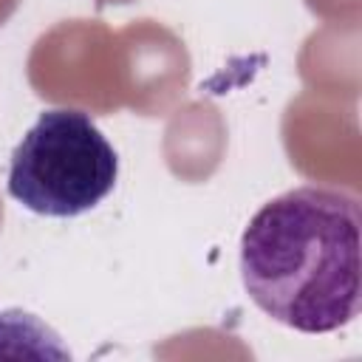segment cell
<instances>
[{
    "label": "cell",
    "instance_id": "obj_1",
    "mask_svg": "<svg viewBox=\"0 0 362 362\" xmlns=\"http://www.w3.org/2000/svg\"><path fill=\"white\" fill-rule=\"evenodd\" d=\"M362 212L351 192L294 187L263 204L240 235V280L274 322L331 334L359 314Z\"/></svg>",
    "mask_w": 362,
    "mask_h": 362
},
{
    "label": "cell",
    "instance_id": "obj_2",
    "mask_svg": "<svg viewBox=\"0 0 362 362\" xmlns=\"http://www.w3.org/2000/svg\"><path fill=\"white\" fill-rule=\"evenodd\" d=\"M119 156L96 122L74 107L37 116L8 158L6 192L28 212L76 218L116 187Z\"/></svg>",
    "mask_w": 362,
    "mask_h": 362
}]
</instances>
